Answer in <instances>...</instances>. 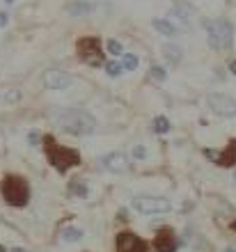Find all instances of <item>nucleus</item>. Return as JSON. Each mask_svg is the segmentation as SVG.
I'll use <instances>...</instances> for the list:
<instances>
[{
	"label": "nucleus",
	"mask_w": 236,
	"mask_h": 252,
	"mask_svg": "<svg viewBox=\"0 0 236 252\" xmlns=\"http://www.w3.org/2000/svg\"><path fill=\"white\" fill-rule=\"evenodd\" d=\"M55 124L65 133H71V135H78V138L92 135V133L97 131L94 115L83 110V108H67V110H62V113L55 117Z\"/></svg>",
	"instance_id": "nucleus-1"
},
{
	"label": "nucleus",
	"mask_w": 236,
	"mask_h": 252,
	"mask_svg": "<svg viewBox=\"0 0 236 252\" xmlns=\"http://www.w3.org/2000/svg\"><path fill=\"white\" fill-rule=\"evenodd\" d=\"M41 147H44V152H46L48 163L58 170V174H67L71 167L80 165V154L76 152V149L62 147L53 135H44V138H41Z\"/></svg>",
	"instance_id": "nucleus-2"
},
{
	"label": "nucleus",
	"mask_w": 236,
	"mask_h": 252,
	"mask_svg": "<svg viewBox=\"0 0 236 252\" xmlns=\"http://www.w3.org/2000/svg\"><path fill=\"white\" fill-rule=\"evenodd\" d=\"M0 195L5 199V204L23 209L30 202V184L23 174H5L0 181Z\"/></svg>",
	"instance_id": "nucleus-3"
},
{
	"label": "nucleus",
	"mask_w": 236,
	"mask_h": 252,
	"mask_svg": "<svg viewBox=\"0 0 236 252\" xmlns=\"http://www.w3.org/2000/svg\"><path fill=\"white\" fill-rule=\"evenodd\" d=\"M206 41L213 51H230L234 44V26L227 19H216L206 23Z\"/></svg>",
	"instance_id": "nucleus-4"
},
{
	"label": "nucleus",
	"mask_w": 236,
	"mask_h": 252,
	"mask_svg": "<svg viewBox=\"0 0 236 252\" xmlns=\"http://www.w3.org/2000/svg\"><path fill=\"white\" fill-rule=\"evenodd\" d=\"M133 209L138 213H142V216H161V213H170L174 206H172V202L168 197H161V195H147V192H142V195H135V197L131 199Z\"/></svg>",
	"instance_id": "nucleus-5"
},
{
	"label": "nucleus",
	"mask_w": 236,
	"mask_h": 252,
	"mask_svg": "<svg viewBox=\"0 0 236 252\" xmlns=\"http://www.w3.org/2000/svg\"><path fill=\"white\" fill-rule=\"evenodd\" d=\"M76 51H78V58L83 64H87V66H103L105 64L101 39H97V37H83V39H78Z\"/></svg>",
	"instance_id": "nucleus-6"
},
{
	"label": "nucleus",
	"mask_w": 236,
	"mask_h": 252,
	"mask_svg": "<svg viewBox=\"0 0 236 252\" xmlns=\"http://www.w3.org/2000/svg\"><path fill=\"white\" fill-rule=\"evenodd\" d=\"M115 252H149V243L131 229H122L115 236Z\"/></svg>",
	"instance_id": "nucleus-7"
},
{
	"label": "nucleus",
	"mask_w": 236,
	"mask_h": 252,
	"mask_svg": "<svg viewBox=\"0 0 236 252\" xmlns=\"http://www.w3.org/2000/svg\"><path fill=\"white\" fill-rule=\"evenodd\" d=\"M206 106L213 115L218 117H225V120H232L236 117V99L227 96V94H220V92H211L206 96Z\"/></svg>",
	"instance_id": "nucleus-8"
},
{
	"label": "nucleus",
	"mask_w": 236,
	"mask_h": 252,
	"mask_svg": "<svg viewBox=\"0 0 236 252\" xmlns=\"http://www.w3.org/2000/svg\"><path fill=\"white\" fill-rule=\"evenodd\" d=\"M151 248L156 252H177L179 236H177V232H174V227H170V225L161 227L156 232V236H154V241H151Z\"/></svg>",
	"instance_id": "nucleus-9"
},
{
	"label": "nucleus",
	"mask_w": 236,
	"mask_h": 252,
	"mask_svg": "<svg viewBox=\"0 0 236 252\" xmlns=\"http://www.w3.org/2000/svg\"><path fill=\"white\" fill-rule=\"evenodd\" d=\"M204 156L211 160V163H216L220 167H234L236 165V138L230 140L225 149H204Z\"/></svg>",
	"instance_id": "nucleus-10"
},
{
	"label": "nucleus",
	"mask_w": 236,
	"mask_h": 252,
	"mask_svg": "<svg viewBox=\"0 0 236 252\" xmlns=\"http://www.w3.org/2000/svg\"><path fill=\"white\" fill-rule=\"evenodd\" d=\"M101 167L108 170V172L122 174V172H129L131 163H129V156L124 152H110L105 156H101Z\"/></svg>",
	"instance_id": "nucleus-11"
},
{
	"label": "nucleus",
	"mask_w": 236,
	"mask_h": 252,
	"mask_svg": "<svg viewBox=\"0 0 236 252\" xmlns=\"http://www.w3.org/2000/svg\"><path fill=\"white\" fill-rule=\"evenodd\" d=\"M41 83H44V87L46 90H67V87H71V76L65 71H60V69H48L46 73H44V78H41Z\"/></svg>",
	"instance_id": "nucleus-12"
},
{
	"label": "nucleus",
	"mask_w": 236,
	"mask_h": 252,
	"mask_svg": "<svg viewBox=\"0 0 236 252\" xmlns=\"http://www.w3.org/2000/svg\"><path fill=\"white\" fill-rule=\"evenodd\" d=\"M151 26H154V30H156L158 34H163V37H177V26L170 23L168 19H154Z\"/></svg>",
	"instance_id": "nucleus-13"
},
{
	"label": "nucleus",
	"mask_w": 236,
	"mask_h": 252,
	"mask_svg": "<svg viewBox=\"0 0 236 252\" xmlns=\"http://www.w3.org/2000/svg\"><path fill=\"white\" fill-rule=\"evenodd\" d=\"M92 9H94V5H90V2H71V5H67V12L73 19L87 16V14H92Z\"/></svg>",
	"instance_id": "nucleus-14"
},
{
	"label": "nucleus",
	"mask_w": 236,
	"mask_h": 252,
	"mask_svg": "<svg viewBox=\"0 0 236 252\" xmlns=\"http://www.w3.org/2000/svg\"><path fill=\"white\" fill-rule=\"evenodd\" d=\"M60 236H62V241H65V243H78V241H83L85 232H83L80 227L69 225V227H65V229L60 232Z\"/></svg>",
	"instance_id": "nucleus-15"
},
{
	"label": "nucleus",
	"mask_w": 236,
	"mask_h": 252,
	"mask_svg": "<svg viewBox=\"0 0 236 252\" xmlns=\"http://www.w3.org/2000/svg\"><path fill=\"white\" fill-rule=\"evenodd\" d=\"M170 16L174 21H179V26H184V28H190L193 26V16H190V12L188 9H184V7H172V12H170Z\"/></svg>",
	"instance_id": "nucleus-16"
},
{
	"label": "nucleus",
	"mask_w": 236,
	"mask_h": 252,
	"mask_svg": "<svg viewBox=\"0 0 236 252\" xmlns=\"http://www.w3.org/2000/svg\"><path fill=\"white\" fill-rule=\"evenodd\" d=\"M69 192L76 195V197H87L90 195V186H87L85 179H73L69 181Z\"/></svg>",
	"instance_id": "nucleus-17"
},
{
	"label": "nucleus",
	"mask_w": 236,
	"mask_h": 252,
	"mask_svg": "<svg viewBox=\"0 0 236 252\" xmlns=\"http://www.w3.org/2000/svg\"><path fill=\"white\" fill-rule=\"evenodd\" d=\"M163 53H165V58H168V60H170L172 64H179V62H181V53H184V51H181L179 46L165 44V46H163Z\"/></svg>",
	"instance_id": "nucleus-18"
},
{
	"label": "nucleus",
	"mask_w": 236,
	"mask_h": 252,
	"mask_svg": "<svg viewBox=\"0 0 236 252\" xmlns=\"http://www.w3.org/2000/svg\"><path fill=\"white\" fill-rule=\"evenodd\" d=\"M154 131L161 133V135H165V133H170V131H172L170 120H168L165 115H158V117H154Z\"/></svg>",
	"instance_id": "nucleus-19"
},
{
	"label": "nucleus",
	"mask_w": 236,
	"mask_h": 252,
	"mask_svg": "<svg viewBox=\"0 0 236 252\" xmlns=\"http://www.w3.org/2000/svg\"><path fill=\"white\" fill-rule=\"evenodd\" d=\"M119 64H122V69H124V71H135V69H138V58H135L133 53H124Z\"/></svg>",
	"instance_id": "nucleus-20"
},
{
	"label": "nucleus",
	"mask_w": 236,
	"mask_h": 252,
	"mask_svg": "<svg viewBox=\"0 0 236 252\" xmlns=\"http://www.w3.org/2000/svg\"><path fill=\"white\" fill-rule=\"evenodd\" d=\"M105 48H108V53L115 55V58H122V55H124V48H122V44H119L117 39H108L105 41Z\"/></svg>",
	"instance_id": "nucleus-21"
},
{
	"label": "nucleus",
	"mask_w": 236,
	"mask_h": 252,
	"mask_svg": "<svg viewBox=\"0 0 236 252\" xmlns=\"http://www.w3.org/2000/svg\"><path fill=\"white\" fill-rule=\"evenodd\" d=\"M103 69H105V73H108L110 78H117L119 73L124 71V69H122V64H119V62H115V60L105 62V64H103Z\"/></svg>",
	"instance_id": "nucleus-22"
},
{
	"label": "nucleus",
	"mask_w": 236,
	"mask_h": 252,
	"mask_svg": "<svg viewBox=\"0 0 236 252\" xmlns=\"http://www.w3.org/2000/svg\"><path fill=\"white\" fill-rule=\"evenodd\" d=\"M149 73H151V78H156V80H161V83H163L165 78H168V71H165L163 66H158V64H154L149 69Z\"/></svg>",
	"instance_id": "nucleus-23"
},
{
	"label": "nucleus",
	"mask_w": 236,
	"mask_h": 252,
	"mask_svg": "<svg viewBox=\"0 0 236 252\" xmlns=\"http://www.w3.org/2000/svg\"><path fill=\"white\" fill-rule=\"evenodd\" d=\"M28 142H30V147H41V133L39 131H30L28 133Z\"/></svg>",
	"instance_id": "nucleus-24"
},
{
	"label": "nucleus",
	"mask_w": 236,
	"mask_h": 252,
	"mask_svg": "<svg viewBox=\"0 0 236 252\" xmlns=\"http://www.w3.org/2000/svg\"><path fill=\"white\" fill-rule=\"evenodd\" d=\"M5 101H7V103H16V101H21V92H19V90H7V92H5Z\"/></svg>",
	"instance_id": "nucleus-25"
},
{
	"label": "nucleus",
	"mask_w": 236,
	"mask_h": 252,
	"mask_svg": "<svg viewBox=\"0 0 236 252\" xmlns=\"http://www.w3.org/2000/svg\"><path fill=\"white\" fill-rule=\"evenodd\" d=\"M133 158H135V160H144V158H147V149H144L142 145H135V147H133Z\"/></svg>",
	"instance_id": "nucleus-26"
},
{
	"label": "nucleus",
	"mask_w": 236,
	"mask_h": 252,
	"mask_svg": "<svg viewBox=\"0 0 236 252\" xmlns=\"http://www.w3.org/2000/svg\"><path fill=\"white\" fill-rule=\"evenodd\" d=\"M7 23H9V14L0 12V30H2V28H7Z\"/></svg>",
	"instance_id": "nucleus-27"
},
{
	"label": "nucleus",
	"mask_w": 236,
	"mask_h": 252,
	"mask_svg": "<svg viewBox=\"0 0 236 252\" xmlns=\"http://www.w3.org/2000/svg\"><path fill=\"white\" fill-rule=\"evenodd\" d=\"M117 220H129V211H126V209H119V211H117Z\"/></svg>",
	"instance_id": "nucleus-28"
},
{
	"label": "nucleus",
	"mask_w": 236,
	"mask_h": 252,
	"mask_svg": "<svg viewBox=\"0 0 236 252\" xmlns=\"http://www.w3.org/2000/svg\"><path fill=\"white\" fill-rule=\"evenodd\" d=\"M230 71L236 76V60H232V62H230Z\"/></svg>",
	"instance_id": "nucleus-29"
},
{
	"label": "nucleus",
	"mask_w": 236,
	"mask_h": 252,
	"mask_svg": "<svg viewBox=\"0 0 236 252\" xmlns=\"http://www.w3.org/2000/svg\"><path fill=\"white\" fill-rule=\"evenodd\" d=\"M230 229H232V232H236V220H232V222H230Z\"/></svg>",
	"instance_id": "nucleus-30"
},
{
	"label": "nucleus",
	"mask_w": 236,
	"mask_h": 252,
	"mask_svg": "<svg viewBox=\"0 0 236 252\" xmlns=\"http://www.w3.org/2000/svg\"><path fill=\"white\" fill-rule=\"evenodd\" d=\"M9 252H28V250H23V248H12Z\"/></svg>",
	"instance_id": "nucleus-31"
},
{
	"label": "nucleus",
	"mask_w": 236,
	"mask_h": 252,
	"mask_svg": "<svg viewBox=\"0 0 236 252\" xmlns=\"http://www.w3.org/2000/svg\"><path fill=\"white\" fill-rule=\"evenodd\" d=\"M225 252H236V248H225Z\"/></svg>",
	"instance_id": "nucleus-32"
},
{
	"label": "nucleus",
	"mask_w": 236,
	"mask_h": 252,
	"mask_svg": "<svg viewBox=\"0 0 236 252\" xmlns=\"http://www.w3.org/2000/svg\"><path fill=\"white\" fill-rule=\"evenodd\" d=\"M0 252H7V250H5V248H2V246H0Z\"/></svg>",
	"instance_id": "nucleus-33"
},
{
	"label": "nucleus",
	"mask_w": 236,
	"mask_h": 252,
	"mask_svg": "<svg viewBox=\"0 0 236 252\" xmlns=\"http://www.w3.org/2000/svg\"><path fill=\"white\" fill-rule=\"evenodd\" d=\"M5 2H9V5H12V2H14V0H5Z\"/></svg>",
	"instance_id": "nucleus-34"
},
{
	"label": "nucleus",
	"mask_w": 236,
	"mask_h": 252,
	"mask_svg": "<svg viewBox=\"0 0 236 252\" xmlns=\"http://www.w3.org/2000/svg\"><path fill=\"white\" fill-rule=\"evenodd\" d=\"M234 181H236V172H234Z\"/></svg>",
	"instance_id": "nucleus-35"
}]
</instances>
